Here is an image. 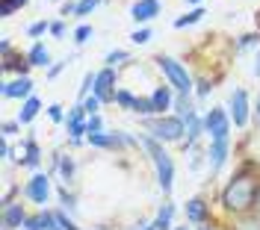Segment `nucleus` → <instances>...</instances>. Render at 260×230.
<instances>
[{
  "mask_svg": "<svg viewBox=\"0 0 260 230\" xmlns=\"http://www.w3.org/2000/svg\"><path fill=\"white\" fill-rule=\"evenodd\" d=\"M27 230H42V218L36 215V218H27V224H24Z\"/></svg>",
  "mask_w": 260,
  "mask_h": 230,
  "instance_id": "nucleus-31",
  "label": "nucleus"
},
{
  "mask_svg": "<svg viewBox=\"0 0 260 230\" xmlns=\"http://www.w3.org/2000/svg\"><path fill=\"white\" fill-rule=\"evenodd\" d=\"M39 109H42L39 98H27V103H24V106H21V112H18V124H30Z\"/></svg>",
  "mask_w": 260,
  "mask_h": 230,
  "instance_id": "nucleus-16",
  "label": "nucleus"
},
{
  "mask_svg": "<svg viewBox=\"0 0 260 230\" xmlns=\"http://www.w3.org/2000/svg\"><path fill=\"white\" fill-rule=\"evenodd\" d=\"M142 145L148 148L151 160H154V165H157V180H160V189H162V192H172V180H175V165H172V157L157 145V139H148V136H145V139H142Z\"/></svg>",
  "mask_w": 260,
  "mask_h": 230,
  "instance_id": "nucleus-2",
  "label": "nucleus"
},
{
  "mask_svg": "<svg viewBox=\"0 0 260 230\" xmlns=\"http://www.w3.org/2000/svg\"><path fill=\"white\" fill-rule=\"evenodd\" d=\"M148 130L154 133L157 139H162V142H178L180 136L186 133V127H183V118H154V121H148Z\"/></svg>",
  "mask_w": 260,
  "mask_h": 230,
  "instance_id": "nucleus-4",
  "label": "nucleus"
},
{
  "mask_svg": "<svg viewBox=\"0 0 260 230\" xmlns=\"http://www.w3.org/2000/svg\"><path fill=\"white\" fill-rule=\"evenodd\" d=\"M95 6H98V0H80V3H77V12H74V15H77V18L89 15V12H92Z\"/></svg>",
  "mask_w": 260,
  "mask_h": 230,
  "instance_id": "nucleus-23",
  "label": "nucleus"
},
{
  "mask_svg": "<svg viewBox=\"0 0 260 230\" xmlns=\"http://www.w3.org/2000/svg\"><path fill=\"white\" fill-rule=\"evenodd\" d=\"M257 74H260V62H257Z\"/></svg>",
  "mask_w": 260,
  "mask_h": 230,
  "instance_id": "nucleus-44",
  "label": "nucleus"
},
{
  "mask_svg": "<svg viewBox=\"0 0 260 230\" xmlns=\"http://www.w3.org/2000/svg\"><path fill=\"white\" fill-rule=\"evenodd\" d=\"M201 15H204V9H192V12H186V15L183 18H178V21H175V27H189V24H195V21H201Z\"/></svg>",
  "mask_w": 260,
  "mask_h": 230,
  "instance_id": "nucleus-19",
  "label": "nucleus"
},
{
  "mask_svg": "<svg viewBox=\"0 0 260 230\" xmlns=\"http://www.w3.org/2000/svg\"><path fill=\"white\" fill-rule=\"evenodd\" d=\"M130 39H133V42H136V45H145L148 39H151V30H136V33L130 35Z\"/></svg>",
  "mask_w": 260,
  "mask_h": 230,
  "instance_id": "nucleus-27",
  "label": "nucleus"
},
{
  "mask_svg": "<svg viewBox=\"0 0 260 230\" xmlns=\"http://www.w3.org/2000/svg\"><path fill=\"white\" fill-rule=\"evenodd\" d=\"M124 56H127V53H124V50H113V53H110V56H107V65L113 68L115 62H118V59H124Z\"/></svg>",
  "mask_w": 260,
  "mask_h": 230,
  "instance_id": "nucleus-28",
  "label": "nucleus"
},
{
  "mask_svg": "<svg viewBox=\"0 0 260 230\" xmlns=\"http://www.w3.org/2000/svg\"><path fill=\"white\" fill-rule=\"evenodd\" d=\"M15 130H18V124H12V121H9V124H3V133H6V136H12Z\"/></svg>",
  "mask_w": 260,
  "mask_h": 230,
  "instance_id": "nucleus-36",
  "label": "nucleus"
},
{
  "mask_svg": "<svg viewBox=\"0 0 260 230\" xmlns=\"http://www.w3.org/2000/svg\"><path fill=\"white\" fill-rule=\"evenodd\" d=\"M133 112H142V115H151V112H157L154 109V100L151 98H136V103H133Z\"/></svg>",
  "mask_w": 260,
  "mask_h": 230,
  "instance_id": "nucleus-20",
  "label": "nucleus"
},
{
  "mask_svg": "<svg viewBox=\"0 0 260 230\" xmlns=\"http://www.w3.org/2000/svg\"><path fill=\"white\" fill-rule=\"evenodd\" d=\"M160 12V3L157 0H139V3H133V21H139V24H145V21H151V18Z\"/></svg>",
  "mask_w": 260,
  "mask_h": 230,
  "instance_id": "nucleus-11",
  "label": "nucleus"
},
{
  "mask_svg": "<svg viewBox=\"0 0 260 230\" xmlns=\"http://www.w3.org/2000/svg\"><path fill=\"white\" fill-rule=\"evenodd\" d=\"M45 30H48V24H45V21H39V24H32V27H30V35H42Z\"/></svg>",
  "mask_w": 260,
  "mask_h": 230,
  "instance_id": "nucleus-30",
  "label": "nucleus"
},
{
  "mask_svg": "<svg viewBox=\"0 0 260 230\" xmlns=\"http://www.w3.org/2000/svg\"><path fill=\"white\" fill-rule=\"evenodd\" d=\"M231 109H234V124L237 127H245V121H248V98H245L243 89H237L231 95Z\"/></svg>",
  "mask_w": 260,
  "mask_h": 230,
  "instance_id": "nucleus-9",
  "label": "nucleus"
},
{
  "mask_svg": "<svg viewBox=\"0 0 260 230\" xmlns=\"http://www.w3.org/2000/svg\"><path fill=\"white\" fill-rule=\"evenodd\" d=\"M186 3H201V0H186Z\"/></svg>",
  "mask_w": 260,
  "mask_h": 230,
  "instance_id": "nucleus-40",
  "label": "nucleus"
},
{
  "mask_svg": "<svg viewBox=\"0 0 260 230\" xmlns=\"http://www.w3.org/2000/svg\"><path fill=\"white\" fill-rule=\"evenodd\" d=\"M254 210L260 213V189H257V198H254Z\"/></svg>",
  "mask_w": 260,
  "mask_h": 230,
  "instance_id": "nucleus-37",
  "label": "nucleus"
},
{
  "mask_svg": "<svg viewBox=\"0 0 260 230\" xmlns=\"http://www.w3.org/2000/svg\"><path fill=\"white\" fill-rule=\"evenodd\" d=\"M142 230H154V227H142Z\"/></svg>",
  "mask_w": 260,
  "mask_h": 230,
  "instance_id": "nucleus-42",
  "label": "nucleus"
},
{
  "mask_svg": "<svg viewBox=\"0 0 260 230\" xmlns=\"http://www.w3.org/2000/svg\"><path fill=\"white\" fill-rule=\"evenodd\" d=\"M257 118H260V98H257Z\"/></svg>",
  "mask_w": 260,
  "mask_h": 230,
  "instance_id": "nucleus-39",
  "label": "nucleus"
},
{
  "mask_svg": "<svg viewBox=\"0 0 260 230\" xmlns=\"http://www.w3.org/2000/svg\"><path fill=\"white\" fill-rule=\"evenodd\" d=\"M89 35H92V27H77V33H74V42H77V45H83Z\"/></svg>",
  "mask_w": 260,
  "mask_h": 230,
  "instance_id": "nucleus-26",
  "label": "nucleus"
},
{
  "mask_svg": "<svg viewBox=\"0 0 260 230\" xmlns=\"http://www.w3.org/2000/svg\"><path fill=\"white\" fill-rule=\"evenodd\" d=\"M83 106H74L71 112H68V130H71V136H74V142H80V136L83 133H89L86 130V124H83Z\"/></svg>",
  "mask_w": 260,
  "mask_h": 230,
  "instance_id": "nucleus-13",
  "label": "nucleus"
},
{
  "mask_svg": "<svg viewBox=\"0 0 260 230\" xmlns=\"http://www.w3.org/2000/svg\"><path fill=\"white\" fill-rule=\"evenodd\" d=\"M98 106H101V98H95V95H92V98H86V103H83V109L89 112V118L98 115Z\"/></svg>",
  "mask_w": 260,
  "mask_h": 230,
  "instance_id": "nucleus-24",
  "label": "nucleus"
},
{
  "mask_svg": "<svg viewBox=\"0 0 260 230\" xmlns=\"http://www.w3.org/2000/svg\"><path fill=\"white\" fill-rule=\"evenodd\" d=\"M21 224H27L24 204H6V210H3V230H18Z\"/></svg>",
  "mask_w": 260,
  "mask_h": 230,
  "instance_id": "nucleus-8",
  "label": "nucleus"
},
{
  "mask_svg": "<svg viewBox=\"0 0 260 230\" xmlns=\"http://www.w3.org/2000/svg\"><path fill=\"white\" fill-rule=\"evenodd\" d=\"M27 59H30V65H48V62H50V53H48V48H45V45H32Z\"/></svg>",
  "mask_w": 260,
  "mask_h": 230,
  "instance_id": "nucleus-17",
  "label": "nucleus"
},
{
  "mask_svg": "<svg viewBox=\"0 0 260 230\" xmlns=\"http://www.w3.org/2000/svg\"><path fill=\"white\" fill-rule=\"evenodd\" d=\"M113 83H115L113 68H104V71H98V80H95V98H101V100H115Z\"/></svg>",
  "mask_w": 260,
  "mask_h": 230,
  "instance_id": "nucleus-7",
  "label": "nucleus"
},
{
  "mask_svg": "<svg viewBox=\"0 0 260 230\" xmlns=\"http://www.w3.org/2000/svg\"><path fill=\"white\" fill-rule=\"evenodd\" d=\"M24 163L30 165V168L39 165V148H36V142H27V160H24Z\"/></svg>",
  "mask_w": 260,
  "mask_h": 230,
  "instance_id": "nucleus-22",
  "label": "nucleus"
},
{
  "mask_svg": "<svg viewBox=\"0 0 260 230\" xmlns=\"http://www.w3.org/2000/svg\"><path fill=\"white\" fill-rule=\"evenodd\" d=\"M257 189H260L257 180L243 171V174H237V177L222 189V207H225L228 213H234V215H245L251 207H254Z\"/></svg>",
  "mask_w": 260,
  "mask_h": 230,
  "instance_id": "nucleus-1",
  "label": "nucleus"
},
{
  "mask_svg": "<svg viewBox=\"0 0 260 230\" xmlns=\"http://www.w3.org/2000/svg\"><path fill=\"white\" fill-rule=\"evenodd\" d=\"M172 213H175V207H172V204H166V207L160 210V215H157V221H154L151 227H154V230H172Z\"/></svg>",
  "mask_w": 260,
  "mask_h": 230,
  "instance_id": "nucleus-18",
  "label": "nucleus"
},
{
  "mask_svg": "<svg viewBox=\"0 0 260 230\" xmlns=\"http://www.w3.org/2000/svg\"><path fill=\"white\" fill-rule=\"evenodd\" d=\"M151 100H154V109H157V112H166V109L172 106V92H169V86H160V89H154Z\"/></svg>",
  "mask_w": 260,
  "mask_h": 230,
  "instance_id": "nucleus-15",
  "label": "nucleus"
},
{
  "mask_svg": "<svg viewBox=\"0 0 260 230\" xmlns=\"http://www.w3.org/2000/svg\"><path fill=\"white\" fill-rule=\"evenodd\" d=\"M32 80L30 77H18L15 83H3V98H30Z\"/></svg>",
  "mask_w": 260,
  "mask_h": 230,
  "instance_id": "nucleus-10",
  "label": "nucleus"
},
{
  "mask_svg": "<svg viewBox=\"0 0 260 230\" xmlns=\"http://www.w3.org/2000/svg\"><path fill=\"white\" fill-rule=\"evenodd\" d=\"M198 230H213V227H198Z\"/></svg>",
  "mask_w": 260,
  "mask_h": 230,
  "instance_id": "nucleus-41",
  "label": "nucleus"
},
{
  "mask_svg": "<svg viewBox=\"0 0 260 230\" xmlns=\"http://www.w3.org/2000/svg\"><path fill=\"white\" fill-rule=\"evenodd\" d=\"M204 127H207V133L213 136V142H219V139H228V133H231V124H228L225 109H210V115L204 118Z\"/></svg>",
  "mask_w": 260,
  "mask_h": 230,
  "instance_id": "nucleus-5",
  "label": "nucleus"
},
{
  "mask_svg": "<svg viewBox=\"0 0 260 230\" xmlns=\"http://www.w3.org/2000/svg\"><path fill=\"white\" fill-rule=\"evenodd\" d=\"M50 33H53V35H62L65 27H62V24H50Z\"/></svg>",
  "mask_w": 260,
  "mask_h": 230,
  "instance_id": "nucleus-35",
  "label": "nucleus"
},
{
  "mask_svg": "<svg viewBox=\"0 0 260 230\" xmlns=\"http://www.w3.org/2000/svg\"><path fill=\"white\" fill-rule=\"evenodd\" d=\"M59 168H62L65 177H71V171H74V163H71V160H62V163H59Z\"/></svg>",
  "mask_w": 260,
  "mask_h": 230,
  "instance_id": "nucleus-32",
  "label": "nucleus"
},
{
  "mask_svg": "<svg viewBox=\"0 0 260 230\" xmlns=\"http://www.w3.org/2000/svg\"><path fill=\"white\" fill-rule=\"evenodd\" d=\"M175 230H186V227H175Z\"/></svg>",
  "mask_w": 260,
  "mask_h": 230,
  "instance_id": "nucleus-43",
  "label": "nucleus"
},
{
  "mask_svg": "<svg viewBox=\"0 0 260 230\" xmlns=\"http://www.w3.org/2000/svg\"><path fill=\"white\" fill-rule=\"evenodd\" d=\"M50 118H53V121H62V106L53 103V106H50Z\"/></svg>",
  "mask_w": 260,
  "mask_h": 230,
  "instance_id": "nucleus-33",
  "label": "nucleus"
},
{
  "mask_svg": "<svg viewBox=\"0 0 260 230\" xmlns=\"http://www.w3.org/2000/svg\"><path fill=\"white\" fill-rule=\"evenodd\" d=\"M24 3H27V0H12V6H15V9H18V6H24Z\"/></svg>",
  "mask_w": 260,
  "mask_h": 230,
  "instance_id": "nucleus-38",
  "label": "nucleus"
},
{
  "mask_svg": "<svg viewBox=\"0 0 260 230\" xmlns=\"http://www.w3.org/2000/svg\"><path fill=\"white\" fill-rule=\"evenodd\" d=\"M198 95L207 98V95H210V83H201V86H198Z\"/></svg>",
  "mask_w": 260,
  "mask_h": 230,
  "instance_id": "nucleus-34",
  "label": "nucleus"
},
{
  "mask_svg": "<svg viewBox=\"0 0 260 230\" xmlns=\"http://www.w3.org/2000/svg\"><path fill=\"white\" fill-rule=\"evenodd\" d=\"M86 130H89V133H98V130H101V118H98V115H92V118L86 121Z\"/></svg>",
  "mask_w": 260,
  "mask_h": 230,
  "instance_id": "nucleus-29",
  "label": "nucleus"
},
{
  "mask_svg": "<svg viewBox=\"0 0 260 230\" xmlns=\"http://www.w3.org/2000/svg\"><path fill=\"white\" fill-rule=\"evenodd\" d=\"M157 62H160V68L166 71V77L172 80V86L178 89L180 95H189V89H192V77L186 74V68L180 65L178 59H172V56H160Z\"/></svg>",
  "mask_w": 260,
  "mask_h": 230,
  "instance_id": "nucleus-3",
  "label": "nucleus"
},
{
  "mask_svg": "<svg viewBox=\"0 0 260 230\" xmlns=\"http://www.w3.org/2000/svg\"><path fill=\"white\" fill-rule=\"evenodd\" d=\"M48 195H50V183H48V174H36L30 183H27V198L36 201V204H48Z\"/></svg>",
  "mask_w": 260,
  "mask_h": 230,
  "instance_id": "nucleus-6",
  "label": "nucleus"
},
{
  "mask_svg": "<svg viewBox=\"0 0 260 230\" xmlns=\"http://www.w3.org/2000/svg\"><path fill=\"white\" fill-rule=\"evenodd\" d=\"M237 230H260V221L254 218V215H245V218L237 221Z\"/></svg>",
  "mask_w": 260,
  "mask_h": 230,
  "instance_id": "nucleus-21",
  "label": "nucleus"
},
{
  "mask_svg": "<svg viewBox=\"0 0 260 230\" xmlns=\"http://www.w3.org/2000/svg\"><path fill=\"white\" fill-rule=\"evenodd\" d=\"M207 215H210V207H207L201 198H192V201L186 204V218H189V221L204 224V221H207Z\"/></svg>",
  "mask_w": 260,
  "mask_h": 230,
  "instance_id": "nucleus-12",
  "label": "nucleus"
},
{
  "mask_svg": "<svg viewBox=\"0 0 260 230\" xmlns=\"http://www.w3.org/2000/svg\"><path fill=\"white\" fill-rule=\"evenodd\" d=\"M225 157H228V139L213 142V145H210V168H213V171H219V168H222Z\"/></svg>",
  "mask_w": 260,
  "mask_h": 230,
  "instance_id": "nucleus-14",
  "label": "nucleus"
},
{
  "mask_svg": "<svg viewBox=\"0 0 260 230\" xmlns=\"http://www.w3.org/2000/svg\"><path fill=\"white\" fill-rule=\"evenodd\" d=\"M115 100H118L124 109H133V103H136V100L130 98V92H115Z\"/></svg>",
  "mask_w": 260,
  "mask_h": 230,
  "instance_id": "nucleus-25",
  "label": "nucleus"
}]
</instances>
